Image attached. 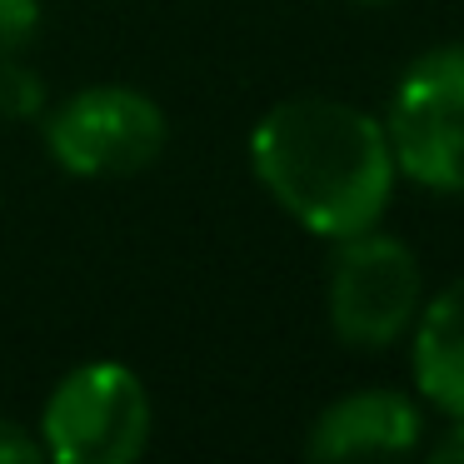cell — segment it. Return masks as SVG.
<instances>
[{"instance_id": "3", "label": "cell", "mask_w": 464, "mask_h": 464, "mask_svg": "<svg viewBox=\"0 0 464 464\" xmlns=\"http://www.w3.org/2000/svg\"><path fill=\"white\" fill-rule=\"evenodd\" d=\"M150 400L125 364H85L45 404V450L61 464H121L145 450Z\"/></svg>"}, {"instance_id": "12", "label": "cell", "mask_w": 464, "mask_h": 464, "mask_svg": "<svg viewBox=\"0 0 464 464\" xmlns=\"http://www.w3.org/2000/svg\"><path fill=\"white\" fill-rule=\"evenodd\" d=\"M354 5H380V0H354Z\"/></svg>"}, {"instance_id": "1", "label": "cell", "mask_w": 464, "mask_h": 464, "mask_svg": "<svg viewBox=\"0 0 464 464\" xmlns=\"http://www.w3.org/2000/svg\"><path fill=\"white\" fill-rule=\"evenodd\" d=\"M265 190L314 235L350 240L380 220L394 180L384 130L364 111L330 95L280 101L250 135Z\"/></svg>"}, {"instance_id": "5", "label": "cell", "mask_w": 464, "mask_h": 464, "mask_svg": "<svg viewBox=\"0 0 464 464\" xmlns=\"http://www.w3.org/2000/svg\"><path fill=\"white\" fill-rule=\"evenodd\" d=\"M420 304V265L390 235H350L330 275V320L340 340L384 350Z\"/></svg>"}, {"instance_id": "11", "label": "cell", "mask_w": 464, "mask_h": 464, "mask_svg": "<svg viewBox=\"0 0 464 464\" xmlns=\"http://www.w3.org/2000/svg\"><path fill=\"white\" fill-rule=\"evenodd\" d=\"M434 459H464V420L450 424V434H444V444H434Z\"/></svg>"}, {"instance_id": "8", "label": "cell", "mask_w": 464, "mask_h": 464, "mask_svg": "<svg viewBox=\"0 0 464 464\" xmlns=\"http://www.w3.org/2000/svg\"><path fill=\"white\" fill-rule=\"evenodd\" d=\"M45 105L41 75L21 65V55H0V121H31Z\"/></svg>"}, {"instance_id": "10", "label": "cell", "mask_w": 464, "mask_h": 464, "mask_svg": "<svg viewBox=\"0 0 464 464\" xmlns=\"http://www.w3.org/2000/svg\"><path fill=\"white\" fill-rule=\"evenodd\" d=\"M41 454H45L41 444H31L11 420H0V464H15V459H21V464H35Z\"/></svg>"}, {"instance_id": "4", "label": "cell", "mask_w": 464, "mask_h": 464, "mask_svg": "<svg viewBox=\"0 0 464 464\" xmlns=\"http://www.w3.org/2000/svg\"><path fill=\"white\" fill-rule=\"evenodd\" d=\"M45 145L71 175H135L165 150V115L140 91L95 85L51 115Z\"/></svg>"}, {"instance_id": "7", "label": "cell", "mask_w": 464, "mask_h": 464, "mask_svg": "<svg viewBox=\"0 0 464 464\" xmlns=\"http://www.w3.org/2000/svg\"><path fill=\"white\" fill-rule=\"evenodd\" d=\"M414 380L440 410L464 420V275L424 310L414 334Z\"/></svg>"}, {"instance_id": "2", "label": "cell", "mask_w": 464, "mask_h": 464, "mask_svg": "<svg viewBox=\"0 0 464 464\" xmlns=\"http://www.w3.org/2000/svg\"><path fill=\"white\" fill-rule=\"evenodd\" d=\"M390 140L410 180L430 190H464V45L430 51L404 71Z\"/></svg>"}, {"instance_id": "6", "label": "cell", "mask_w": 464, "mask_h": 464, "mask_svg": "<svg viewBox=\"0 0 464 464\" xmlns=\"http://www.w3.org/2000/svg\"><path fill=\"white\" fill-rule=\"evenodd\" d=\"M420 440V414L404 394L364 390L330 404L310 434L314 459H350V454H404Z\"/></svg>"}, {"instance_id": "9", "label": "cell", "mask_w": 464, "mask_h": 464, "mask_svg": "<svg viewBox=\"0 0 464 464\" xmlns=\"http://www.w3.org/2000/svg\"><path fill=\"white\" fill-rule=\"evenodd\" d=\"M41 5L35 0H0V55H21L35 41Z\"/></svg>"}]
</instances>
